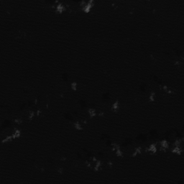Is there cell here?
Listing matches in <instances>:
<instances>
[{
    "label": "cell",
    "mask_w": 184,
    "mask_h": 184,
    "mask_svg": "<svg viewBox=\"0 0 184 184\" xmlns=\"http://www.w3.org/2000/svg\"><path fill=\"white\" fill-rule=\"evenodd\" d=\"M170 150H171V153L172 154L177 156H182L183 153V147H181V146H172L170 148Z\"/></svg>",
    "instance_id": "4"
},
{
    "label": "cell",
    "mask_w": 184,
    "mask_h": 184,
    "mask_svg": "<svg viewBox=\"0 0 184 184\" xmlns=\"http://www.w3.org/2000/svg\"><path fill=\"white\" fill-rule=\"evenodd\" d=\"M11 135H12L14 140H17V139H19V138H20L22 136V132L20 129L17 128V129H15V130L13 131V132H12Z\"/></svg>",
    "instance_id": "9"
},
{
    "label": "cell",
    "mask_w": 184,
    "mask_h": 184,
    "mask_svg": "<svg viewBox=\"0 0 184 184\" xmlns=\"http://www.w3.org/2000/svg\"><path fill=\"white\" fill-rule=\"evenodd\" d=\"M66 10H67L66 6H65L63 3H62V2H58V3L57 4L56 6H55V13L58 14V15H63V12H65Z\"/></svg>",
    "instance_id": "3"
},
{
    "label": "cell",
    "mask_w": 184,
    "mask_h": 184,
    "mask_svg": "<svg viewBox=\"0 0 184 184\" xmlns=\"http://www.w3.org/2000/svg\"><path fill=\"white\" fill-rule=\"evenodd\" d=\"M73 128L76 131L79 132V131H81L83 129V124L81 122V121L76 120L73 123Z\"/></svg>",
    "instance_id": "7"
},
{
    "label": "cell",
    "mask_w": 184,
    "mask_h": 184,
    "mask_svg": "<svg viewBox=\"0 0 184 184\" xmlns=\"http://www.w3.org/2000/svg\"><path fill=\"white\" fill-rule=\"evenodd\" d=\"M156 99H157V93L154 91H151L150 94H148V97H147V101L150 103H155V102Z\"/></svg>",
    "instance_id": "8"
},
{
    "label": "cell",
    "mask_w": 184,
    "mask_h": 184,
    "mask_svg": "<svg viewBox=\"0 0 184 184\" xmlns=\"http://www.w3.org/2000/svg\"><path fill=\"white\" fill-rule=\"evenodd\" d=\"M121 109V103L119 102V100H116L112 104H111L110 107V110L112 111L113 113H118Z\"/></svg>",
    "instance_id": "5"
},
{
    "label": "cell",
    "mask_w": 184,
    "mask_h": 184,
    "mask_svg": "<svg viewBox=\"0 0 184 184\" xmlns=\"http://www.w3.org/2000/svg\"><path fill=\"white\" fill-rule=\"evenodd\" d=\"M97 113H98L97 112V110L94 108H92V107L89 108L87 109V114L90 119H94L95 117H97Z\"/></svg>",
    "instance_id": "6"
},
{
    "label": "cell",
    "mask_w": 184,
    "mask_h": 184,
    "mask_svg": "<svg viewBox=\"0 0 184 184\" xmlns=\"http://www.w3.org/2000/svg\"><path fill=\"white\" fill-rule=\"evenodd\" d=\"M78 88H79V84H78L77 81H71L70 83V89L71 90L73 91L76 92L78 91Z\"/></svg>",
    "instance_id": "10"
},
{
    "label": "cell",
    "mask_w": 184,
    "mask_h": 184,
    "mask_svg": "<svg viewBox=\"0 0 184 184\" xmlns=\"http://www.w3.org/2000/svg\"><path fill=\"white\" fill-rule=\"evenodd\" d=\"M158 146L159 143H152L150 144H149V145L147 146V151L150 154L155 155L157 153L158 151Z\"/></svg>",
    "instance_id": "2"
},
{
    "label": "cell",
    "mask_w": 184,
    "mask_h": 184,
    "mask_svg": "<svg viewBox=\"0 0 184 184\" xmlns=\"http://www.w3.org/2000/svg\"><path fill=\"white\" fill-rule=\"evenodd\" d=\"M94 7V1L93 0H89L88 2H86V4L85 5L84 7L81 8V11L85 14H89L91 12L93 7Z\"/></svg>",
    "instance_id": "1"
}]
</instances>
